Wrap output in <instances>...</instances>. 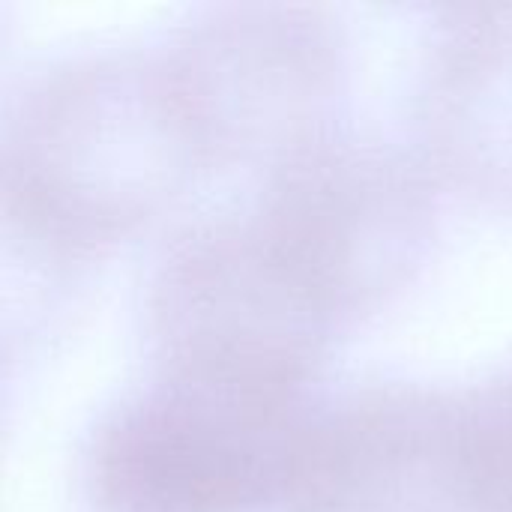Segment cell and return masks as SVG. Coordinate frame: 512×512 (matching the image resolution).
<instances>
[{"label":"cell","mask_w":512,"mask_h":512,"mask_svg":"<svg viewBox=\"0 0 512 512\" xmlns=\"http://www.w3.org/2000/svg\"><path fill=\"white\" fill-rule=\"evenodd\" d=\"M210 168L162 48H90L36 72L3 135V201L57 261L99 255Z\"/></svg>","instance_id":"6da1fadb"},{"label":"cell","mask_w":512,"mask_h":512,"mask_svg":"<svg viewBox=\"0 0 512 512\" xmlns=\"http://www.w3.org/2000/svg\"><path fill=\"white\" fill-rule=\"evenodd\" d=\"M303 396L153 369L99 414L78 480L87 512L282 510Z\"/></svg>","instance_id":"7a4b0ae2"},{"label":"cell","mask_w":512,"mask_h":512,"mask_svg":"<svg viewBox=\"0 0 512 512\" xmlns=\"http://www.w3.org/2000/svg\"><path fill=\"white\" fill-rule=\"evenodd\" d=\"M144 333L153 369L303 396L345 330L246 210L168 240L147 279Z\"/></svg>","instance_id":"3957f363"},{"label":"cell","mask_w":512,"mask_h":512,"mask_svg":"<svg viewBox=\"0 0 512 512\" xmlns=\"http://www.w3.org/2000/svg\"><path fill=\"white\" fill-rule=\"evenodd\" d=\"M435 189L417 156L339 132L270 168L249 213L348 330L423 267Z\"/></svg>","instance_id":"277c9868"},{"label":"cell","mask_w":512,"mask_h":512,"mask_svg":"<svg viewBox=\"0 0 512 512\" xmlns=\"http://www.w3.org/2000/svg\"><path fill=\"white\" fill-rule=\"evenodd\" d=\"M210 168L264 174L339 135L342 33L309 6H207L162 45Z\"/></svg>","instance_id":"5b68a950"},{"label":"cell","mask_w":512,"mask_h":512,"mask_svg":"<svg viewBox=\"0 0 512 512\" xmlns=\"http://www.w3.org/2000/svg\"><path fill=\"white\" fill-rule=\"evenodd\" d=\"M456 390L375 381L306 408L282 512H465Z\"/></svg>","instance_id":"8992f818"},{"label":"cell","mask_w":512,"mask_h":512,"mask_svg":"<svg viewBox=\"0 0 512 512\" xmlns=\"http://www.w3.org/2000/svg\"><path fill=\"white\" fill-rule=\"evenodd\" d=\"M444 15L417 99V159L438 186L512 204V6Z\"/></svg>","instance_id":"52a82bcc"},{"label":"cell","mask_w":512,"mask_h":512,"mask_svg":"<svg viewBox=\"0 0 512 512\" xmlns=\"http://www.w3.org/2000/svg\"><path fill=\"white\" fill-rule=\"evenodd\" d=\"M453 441L465 512H512V363L456 390Z\"/></svg>","instance_id":"ba28073f"}]
</instances>
